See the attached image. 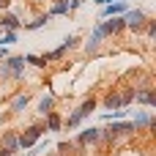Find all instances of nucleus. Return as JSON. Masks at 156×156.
Segmentation results:
<instances>
[{
	"label": "nucleus",
	"mask_w": 156,
	"mask_h": 156,
	"mask_svg": "<svg viewBox=\"0 0 156 156\" xmlns=\"http://www.w3.org/2000/svg\"><path fill=\"white\" fill-rule=\"evenodd\" d=\"M99 107V101L96 99H85V101H80L74 110H71V115L66 118V123H63V129H77L85 118H90L93 115V110Z\"/></svg>",
	"instance_id": "1"
},
{
	"label": "nucleus",
	"mask_w": 156,
	"mask_h": 156,
	"mask_svg": "<svg viewBox=\"0 0 156 156\" xmlns=\"http://www.w3.org/2000/svg\"><path fill=\"white\" fill-rule=\"evenodd\" d=\"M134 101V88H126V90H112L104 96L101 107H107V112L112 110H129V104Z\"/></svg>",
	"instance_id": "2"
},
{
	"label": "nucleus",
	"mask_w": 156,
	"mask_h": 156,
	"mask_svg": "<svg viewBox=\"0 0 156 156\" xmlns=\"http://www.w3.org/2000/svg\"><path fill=\"white\" fill-rule=\"evenodd\" d=\"M41 137H44V126H41V123H30L27 129L16 132V140H19V151H27V148H33V145H36Z\"/></svg>",
	"instance_id": "3"
},
{
	"label": "nucleus",
	"mask_w": 156,
	"mask_h": 156,
	"mask_svg": "<svg viewBox=\"0 0 156 156\" xmlns=\"http://www.w3.org/2000/svg\"><path fill=\"white\" fill-rule=\"evenodd\" d=\"M134 126L132 121H115L112 126H104L101 129V140H118V137H134Z\"/></svg>",
	"instance_id": "4"
},
{
	"label": "nucleus",
	"mask_w": 156,
	"mask_h": 156,
	"mask_svg": "<svg viewBox=\"0 0 156 156\" xmlns=\"http://www.w3.org/2000/svg\"><path fill=\"white\" fill-rule=\"evenodd\" d=\"M145 22H148V14H145L143 8H129V11L123 14V25H126L129 30H143Z\"/></svg>",
	"instance_id": "5"
},
{
	"label": "nucleus",
	"mask_w": 156,
	"mask_h": 156,
	"mask_svg": "<svg viewBox=\"0 0 156 156\" xmlns=\"http://www.w3.org/2000/svg\"><path fill=\"white\" fill-rule=\"evenodd\" d=\"M3 69H5V77L19 80V77L25 74V58H22V55H11V58L3 60Z\"/></svg>",
	"instance_id": "6"
},
{
	"label": "nucleus",
	"mask_w": 156,
	"mask_h": 156,
	"mask_svg": "<svg viewBox=\"0 0 156 156\" xmlns=\"http://www.w3.org/2000/svg\"><path fill=\"white\" fill-rule=\"evenodd\" d=\"M96 143H101V129H96V126H90V129L80 132V134H77V140H74L77 151H82V148H88V145H96Z\"/></svg>",
	"instance_id": "7"
},
{
	"label": "nucleus",
	"mask_w": 156,
	"mask_h": 156,
	"mask_svg": "<svg viewBox=\"0 0 156 156\" xmlns=\"http://www.w3.org/2000/svg\"><path fill=\"white\" fill-rule=\"evenodd\" d=\"M99 25H101V30H104V36H107V38H112V36H118L121 30H126V25H123V16H110V19H99Z\"/></svg>",
	"instance_id": "8"
},
{
	"label": "nucleus",
	"mask_w": 156,
	"mask_h": 156,
	"mask_svg": "<svg viewBox=\"0 0 156 156\" xmlns=\"http://www.w3.org/2000/svg\"><path fill=\"white\" fill-rule=\"evenodd\" d=\"M104 38H107V36H104V30H101V25L96 22V25H93V33H90V38L85 41V52H88V55H96Z\"/></svg>",
	"instance_id": "9"
},
{
	"label": "nucleus",
	"mask_w": 156,
	"mask_h": 156,
	"mask_svg": "<svg viewBox=\"0 0 156 156\" xmlns=\"http://www.w3.org/2000/svg\"><path fill=\"white\" fill-rule=\"evenodd\" d=\"M134 101L143 107H154V85H137L134 88Z\"/></svg>",
	"instance_id": "10"
},
{
	"label": "nucleus",
	"mask_w": 156,
	"mask_h": 156,
	"mask_svg": "<svg viewBox=\"0 0 156 156\" xmlns=\"http://www.w3.org/2000/svg\"><path fill=\"white\" fill-rule=\"evenodd\" d=\"M129 11V3H112V5H104L99 11V19H110V16H123Z\"/></svg>",
	"instance_id": "11"
},
{
	"label": "nucleus",
	"mask_w": 156,
	"mask_h": 156,
	"mask_svg": "<svg viewBox=\"0 0 156 156\" xmlns=\"http://www.w3.org/2000/svg\"><path fill=\"white\" fill-rule=\"evenodd\" d=\"M132 126H134V132H143V129H154V115H151L148 110H143V112H137V115H134Z\"/></svg>",
	"instance_id": "12"
},
{
	"label": "nucleus",
	"mask_w": 156,
	"mask_h": 156,
	"mask_svg": "<svg viewBox=\"0 0 156 156\" xmlns=\"http://www.w3.org/2000/svg\"><path fill=\"white\" fill-rule=\"evenodd\" d=\"M0 27H3V30H14V33H16V30L22 27V19H19L16 14H11V11H3V14H0Z\"/></svg>",
	"instance_id": "13"
},
{
	"label": "nucleus",
	"mask_w": 156,
	"mask_h": 156,
	"mask_svg": "<svg viewBox=\"0 0 156 156\" xmlns=\"http://www.w3.org/2000/svg\"><path fill=\"white\" fill-rule=\"evenodd\" d=\"M36 112H38L41 118H44V115H49V112H55V96H52V93H44V96L38 99Z\"/></svg>",
	"instance_id": "14"
},
{
	"label": "nucleus",
	"mask_w": 156,
	"mask_h": 156,
	"mask_svg": "<svg viewBox=\"0 0 156 156\" xmlns=\"http://www.w3.org/2000/svg\"><path fill=\"white\" fill-rule=\"evenodd\" d=\"M66 14H71V3L69 0H52L47 16H66Z\"/></svg>",
	"instance_id": "15"
},
{
	"label": "nucleus",
	"mask_w": 156,
	"mask_h": 156,
	"mask_svg": "<svg viewBox=\"0 0 156 156\" xmlns=\"http://www.w3.org/2000/svg\"><path fill=\"white\" fill-rule=\"evenodd\" d=\"M44 132H60L63 129V118L58 115V112H49V115H44Z\"/></svg>",
	"instance_id": "16"
},
{
	"label": "nucleus",
	"mask_w": 156,
	"mask_h": 156,
	"mask_svg": "<svg viewBox=\"0 0 156 156\" xmlns=\"http://www.w3.org/2000/svg\"><path fill=\"white\" fill-rule=\"evenodd\" d=\"M0 148L3 151H19V140H16V132H5L3 137H0Z\"/></svg>",
	"instance_id": "17"
},
{
	"label": "nucleus",
	"mask_w": 156,
	"mask_h": 156,
	"mask_svg": "<svg viewBox=\"0 0 156 156\" xmlns=\"http://www.w3.org/2000/svg\"><path fill=\"white\" fill-rule=\"evenodd\" d=\"M27 107H30V93H16L14 101H11V110L14 112H25Z\"/></svg>",
	"instance_id": "18"
},
{
	"label": "nucleus",
	"mask_w": 156,
	"mask_h": 156,
	"mask_svg": "<svg viewBox=\"0 0 156 156\" xmlns=\"http://www.w3.org/2000/svg\"><path fill=\"white\" fill-rule=\"evenodd\" d=\"M49 22V16L47 14H38V16H33L30 22H25V30H38V27H44Z\"/></svg>",
	"instance_id": "19"
},
{
	"label": "nucleus",
	"mask_w": 156,
	"mask_h": 156,
	"mask_svg": "<svg viewBox=\"0 0 156 156\" xmlns=\"http://www.w3.org/2000/svg\"><path fill=\"white\" fill-rule=\"evenodd\" d=\"M25 58V66L30 63V66H36V69H44L47 66V60H44V55H22Z\"/></svg>",
	"instance_id": "20"
},
{
	"label": "nucleus",
	"mask_w": 156,
	"mask_h": 156,
	"mask_svg": "<svg viewBox=\"0 0 156 156\" xmlns=\"http://www.w3.org/2000/svg\"><path fill=\"white\" fill-rule=\"evenodd\" d=\"M63 58H66V49H63V47H58V49H52V52H47V55H44V60H47V63H55V60H63Z\"/></svg>",
	"instance_id": "21"
},
{
	"label": "nucleus",
	"mask_w": 156,
	"mask_h": 156,
	"mask_svg": "<svg viewBox=\"0 0 156 156\" xmlns=\"http://www.w3.org/2000/svg\"><path fill=\"white\" fill-rule=\"evenodd\" d=\"M77 41H80V36H74V33H71V36H66V38H63V44H60V47L69 52V49H74V47H77Z\"/></svg>",
	"instance_id": "22"
},
{
	"label": "nucleus",
	"mask_w": 156,
	"mask_h": 156,
	"mask_svg": "<svg viewBox=\"0 0 156 156\" xmlns=\"http://www.w3.org/2000/svg\"><path fill=\"white\" fill-rule=\"evenodd\" d=\"M145 33H148V38L156 36V19H148V22H145Z\"/></svg>",
	"instance_id": "23"
},
{
	"label": "nucleus",
	"mask_w": 156,
	"mask_h": 156,
	"mask_svg": "<svg viewBox=\"0 0 156 156\" xmlns=\"http://www.w3.org/2000/svg\"><path fill=\"white\" fill-rule=\"evenodd\" d=\"M96 3L104 8V5H112V3H126V0H96Z\"/></svg>",
	"instance_id": "24"
},
{
	"label": "nucleus",
	"mask_w": 156,
	"mask_h": 156,
	"mask_svg": "<svg viewBox=\"0 0 156 156\" xmlns=\"http://www.w3.org/2000/svg\"><path fill=\"white\" fill-rule=\"evenodd\" d=\"M5 58H11V52H8V47H0V60H5Z\"/></svg>",
	"instance_id": "25"
},
{
	"label": "nucleus",
	"mask_w": 156,
	"mask_h": 156,
	"mask_svg": "<svg viewBox=\"0 0 156 156\" xmlns=\"http://www.w3.org/2000/svg\"><path fill=\"white\" fill-rule=\"evenodd\" d=\"M8 3H11V0H0V14H3L5 8H8Z\"/></svg>",
	"instance_id": "26"
},
{
	"label": "nucleus",
	"mask_w": 156,
	"mask_h": 156,
	"mask_svg": "<svg viewBox=\"0 0 156 156\" xmlns=\"http://www.w3.org/2000/svg\"><path fill=\"white\" fill-rule=\"evenodd\" d=\"M0 156H16V154H14V151H3V148H0Z\"/></svg>",
	"instance_id": "27"
},
{
	"label": "nucleus",
	"mask_w": 156,
	"mask_h": 156,
	"mask_svg": "<svg viewBox=\"0 0 156 156\" xmlns=\"http://www.w3.org/2000/svg\"><path fill=\"white\" fill-rule=\"evenodd\" d=\"M69 3H71V11H74V8H77V5H80L82 0H69Z\"/></svg>",
	"instance_id": "28"
},
{
	"label": "nucleus",
	"mask_w": 156,
	"mask_h": 156,
	"mask_svg": "<svg viewBox=\"0 0 156 156\" xmlns=\"http://www.w3.org/2000/svg\"><path fill=\"white\" fill-rule=\"evenodd\" d=\"M5 77V69H3V60H0V80Z\"/></svg>",
	"instance_id": "29"
},
{
	"label": "nucleus",
	"mask_w": 156,
	"mask_h": 156,
	"mask_svg": "<svg viewBox=\"0 0 156 156\" xmlns=\"http://www.w3.org/2000/svg\"><path fill=\"white\" fill-rule=\"evenodd\" d=\"M36 154H38V151H30V154H27V156H36Z\"/></svg>",
	"instance_id": "30"
}]
</instances>
